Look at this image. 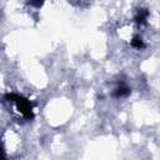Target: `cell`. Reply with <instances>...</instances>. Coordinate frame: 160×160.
Masks as SVG:
<instances>
[{
  "instance_id": "obj_2",
  "label": "cell",
  "mask_w": 160,
  "mask_h": 160,
  "mask_svg": "<svg viewBox=\"0 0 160 160\" xmlns=\"http://www.w3.org/2000/svg\"><path fill=\"white\" fill-rule=\"evenodd\" d=\"M130 94V88L129 86H126L125 84H119L115 89H114V92H112V95L115 96V98H126L128 95Z\"/></svg>"
},
{
  "instance_id": "obj_3",
  "label": "cell",
  "mask_w": 160,
  "mask_h": 160,
  "mask_svg": "<svg viewBox=\"0 0 160 160\" xmlns=\"http://www.w3.org/2000/svg\"><path fill=\"white\" fill-rule=\"evenodd\" d=\"M0 160H5V155H4V151L1 149V146H0Z\"/></svg>"
},
{
  "instance_id": "obj_1",
  "label": "cell",
  "mask_w": 160,
  "mask_h": 160,
  "mask_svg": "<svg viewBox=\"0 0 160 160\" xmlns=\"http://www.w3.org/2000/svg\"><path fill=\"white\" fill-rule=\"evenodd\" d=\"M5 101L8 102L11 114L16 119L30 120L34 118V106L28 98H25L20 94L10 92V94L5 95Z\"/></svg>"
}]
</instances>
